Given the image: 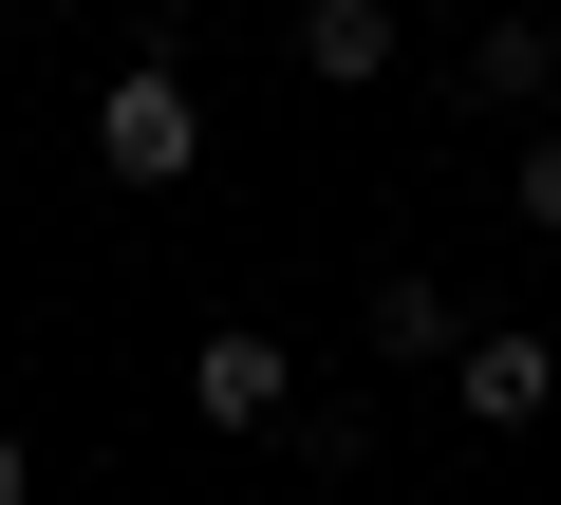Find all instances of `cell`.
Masks as SVG:
<instances>
[{
	"label": "cell",
	"mask_w": 561,
	"mask_h": 505,
	"mask_svg": "<svg viewBox=\"0 0 561 505\" xmlns=\"http://www.w3.org/2000/svg\"><path fill=\"white\" fill-rule=\"evenodd\" d=\"M94 169H113V187H187V169H206V94H187V57H131V76L94 94Z\"/></svg>",
	"instance_id": "1"
},
{
	"label": "cell",
	"mask_w": 561,
	"mask_h": 505,
	"mask_svg": "<svg viewBox=\"0 0 561 505\" xmlns=\"http://www.w3.org/2000/svg\"><path fill=\"white\" fill-rule=\"evenodd\" d=\"M356 337H375V356H431V375H449V356H468V300H449L431 263H393V282L356 300Z\"/></svg>",
	"instance_id": "6"
},
{
	"label": "cell",
	"mask_w": 561,
	"mask_h": 505,
	"mask_svg": "<svg viewBox=\"0 0 561 505\" xmlns=\"http://www.w3.org/2000/svg\"><path fill=\"white\" fill-rule=\"evenodd\" d=\"M449 412H468V431H542V412H561V337H524V319H468V356H449Z\"/></svg>",
	"instance_id": "3"
},
{
	"label": "cell",
	"mask_w": 561,
	"mask_h": 505,
	"mask_svg": "<svg viewBox=\"0 0 561 505\" xmlns=\"http://www.w3.org/2000/svg\"><path fill=\"white\" fill-rule=\"evenodd\" d=\"M505 225H524V243H561V131H524V169H505Z\"/></svg>",
	"instance_id": "7"
},
{
	"label": "cell",
	"mask_w": 561,
	"mask_h": 505,
	"mask_svg": "<svg viewBox=\"0 0 561 505\" xmlns=\"http://www.w3.org/2000/svg\"><path fill=\"white\" fill-rule=\"evenodd\" d=\"M449 94H468V113H542V94H561V20H486V38L449 57Z\"/></svg>",
	"instance_id": "4"
},
{
	"label": "cell",
	"mask_w": 561,
	"mask_h": 505,
	"mask_svg": "<svg viewBox=\"0 0 561 505\" xmlns=\"http://www.w3.org/2000/svg\"><path fill=\"white\" fill-rule=\"evenodd\" d=\"M393 57H412V38H393V0H300V76H319V94H375Z\"/></svg>",
	"instance_id": "5"
},
{
	"label": "cell",
	"mask_w": 561,
	"mask_h": 505,
	"mask_svg": "<svg viewBox=\"0 0 561 505\" xmlns=\"http://www.w3.org/2000/svg\"><path fill=\"white\" fill-rule=\"evenodd\" d=\"M187 412L206 431H300V356L262 319H225V337H187Z\"/></svg>",
	"instance_id": "2"
},
{
	"label": "cell",
	"mask_w": 561,
	"mask_h": 505,
	"mask_svg": "<svg viewBox=\"0 0 561 505\" xmlns=\"http://www.w3.org/2000/svg\"><path fill=\"white\" fill-rule=\"evenodd\" d=\"M0 505H38V449H20V431H0Z\"/></svg>",
	"instance_id": "8"
}]
</instances>
